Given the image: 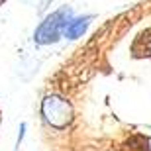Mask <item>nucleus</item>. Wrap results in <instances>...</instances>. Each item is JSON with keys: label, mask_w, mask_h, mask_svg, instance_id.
<instances>
[{"label": "nucleus", "mask_w": 151, "mask_h": 151, "mask_svg": "<svg viewBox=\"0 0 151 151\" xmlns=\"http://www.w3.org/2000/svg\"><path fill=\"white\" fill-rule=\"evenodd\" d=\"M45 2H49V0H43V4H45Z\"/></svg>", "instance_id": "obj_4"}, {"label": "nucleus", "mask_w": 151, "mask_h": 151, "mask_svg": "<svg viewBox=\"0 0 151 151\" xmlns=\"http://www.w3.org/2000/svg\"><path fill=\"white\" fill-rule=\"evenodd\" d=\"M0 2H2V0H0Z\"/></svg>", "instance_id": "obj_5"}, {"label": "nucleus", "mask_w": 151, "mask_h": 151, "mask_svg": "<svg viewBox=\"0 0 151 151\" xmlns=\"http://www.w3.org/2000/svg\"><path fill=\"white\" fill-rule=\"evenodd\" d=\"M41 112H43L45 122L51 124L53 128H65L73 118L71 104L59 96H47L41 104Z\"/></svg>", "instance_id": "obj_2"}, {"label": "nucleus", "mask_w": 151, "mask_h": 151, "mask_svg": "<svg viewBox=\"0 0 151 151\" xmlns=\"http://www.w3.org/2000/svg\"><path fill=\"white\" fill-rule=\"evenodd\" d=\"M88 20L90 18H77V20H71V22L67 24V28H65V37L69 39H77L81 37V35L86 32V28H88Z\"/></svg>", "instance_id": "obj_3"}, {"label": "nucleus", "mask_w": 151, "mask_h": 151, "mask_svg": "<svg viewBox=\"0 0 151 151\" xmlns=\"http://www.w3.org/2000/svg\"><path fill=\"white\" fill-rule=\"evenodd\" d=\"M69 18H71V12L69 10H59V12L49 14V16L37 26V29H35V34H34L35 41L41 43V45H47V43L57 41L59 35H61V32H65L67 24L71 22Z\"/></svg>", "instance_id": "obj_1"}]
</instances>
